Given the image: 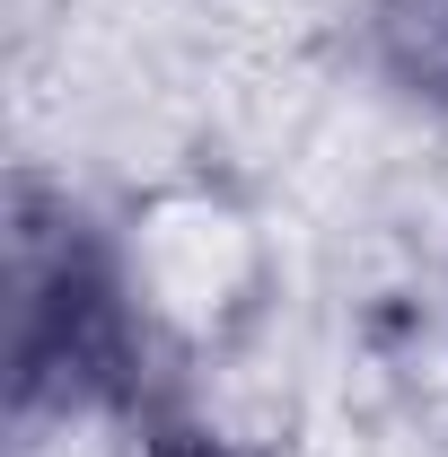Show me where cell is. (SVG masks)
<instances>
[{
	"label": "cell",
	"mask_w": 448,
	"mask_h": 457,
	"mask_svg": "<svg viewBox=\"0 0 448 457\" xmlns=\"http://www.w3.org/2000/svg\"><path fill=\"white\" fill-rule=\"evenodd\" d=\"M387 27L404 36V54H395L404 79L448 97V0H387Z\"/></svg>",
	"instance_id": "obj_1"
}]
</instances>
